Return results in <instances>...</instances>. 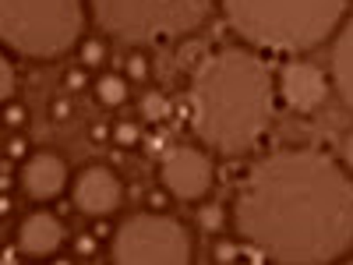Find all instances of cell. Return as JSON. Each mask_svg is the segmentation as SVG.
<instances>
[{
	"mask_svg": "<svg viewBox=\"0 0 353 265\" xmlns=\"http://www.w3.org/2000/svg\"><path fill=\"white\" fill-rule=\"evenodd\" d=\"M68 117H71L68 99H57V103H53V121H68Z\"/></svg>",
	"mask_w": 353,
	"mask_h": 265,
	"instance_id": "obj_28",
	"label": "cell"
},
{
	"mask_svg": "<svg viewBox=\"0 0 353 265\" xmlns=\"http://www.w3.org/2000/svg\"><path fill=\"white\" fill-rule=\"evenodd\" d=\"M194 135L212 153L233 159L261 138L272 110V71L248 50L212 53L191 75Z\"/></svg>",
	"mask_w": 353,
	"mask_h": 265,
	"instance_id": "obj_2",
	"label": "cell"
},
{
	"mask_svg": "<svg viewBox=\"0 0 353 265\" xmlns=\"http://www.w3.org/2000/svg\"><path fill=\"white\" fill-rule=\"evenodd\" d=\"M103 61H106V46L99 39H85L81 43V64L85 68H99Z\"/></svg>",
	"mask_w": 353,
	"mask_h": 265,
	"instance_id": "obj_17",
	"label": "cell"
},
{
	"mask_svg": "<svg viewBox=\"0 0 353 265\" xmlns=\"http://www.w3.org/2000/svg\"><path fill=\"white\" fill-rule=\"evenodd\" d=\"M74 248H78V255H96V241L92 237H78Z\"/></svg>",
	"mask_w": 353,
	"mask_h": 265,
	"instance_id": "obj_29",
	"label": "cell"
},
{
	"mask_svg": "<svg viewBox=\"0 0 353 265\" xmlns=\"http://www.w3.org/2000/svg\"><path fill=\"white\" fill-rule=\"evenodd\" d=\"M159 181L173 198H205L212 188V156L198 145H173L159 163Z\"/></svg>",
	"mask_w": 353,
	"mask_h": 265,
	"instance_id": "obj_7",
	"label": "cell"
},
{
	"mask_svg": "<svg viewBox=\"0 0 353 265\" xmlns=\"http://www.w3.org/2000/svg\"><path fill=\"white\" fill-rule=\"evenodd\" d=\"M81 0H0V39L8 50L53 61L81 36Z\"/></svg>",
	"mask_w": 353,
	"mask_h": 265,
	"instance_id": "obj_4",
	"label": "cell"
},
{
	"mask_svg": "<svg viewBox=\"0 0 353 265\" xmlns=\"http://www.w3.org/2000/svg\"><path fill=\"white\" fill-rule=\"evenodd\" d=\"M64 85L71 88V92H78V88H85V85H88V78H85V71H81V68H74V71H68Z\"/></svg>",
	"mask_w": 353,
	"mask_h": 265,
	"instance_id": "obj_25",
	"label": "cell"
},
{
	"mask_svg": "<svg viewBox=\"0 0 353 265\" xmlns=\"http://www.w3.org/2000/svg\"><path fill=\"white\" fill-rule=\"evenodd\" d=\"M141 141H145V153H149V156H166V153H170V149H166V141H170V138L159 135V131L149 135V138H141Z\"/></svg>",
	"mask_w": 353,
	"mask_h": 265,
	"instance_id": "obj_20",
	"label": "cell"
},
{
	"mask_svg": "<svg viewBox=\"0 0 353 265\" xmlns=\"http://www.w3.org/2000/svg\"><path fill=\"white\" fill-rule=\"evenodd\" d=\"M212 4L216 0H92V14L110 36L141 46L194 32Z\"/></svg>",
	"mask_w": 353,
	"mask_h": 265,
	"instance_id": "obj_5",
	"label": "cell"
},
{
	"mask_svg": "<svg viewBox=\"0 0 353 265\" xmlns=\"http://www.w3.org/2000/svg\"><path fill=\"white\" fill-rule=\"evenodd\" d=\"M170 113H173V103H170L163 92H149V96L141 99V117H145V121L159 124V121H166Z\"/></svg>",
	"mask_w": 353,
	"mask_h": 265,
	"instance_id": "obj_14",
	"label": "cell"
},
{
	"mask_svg": "<svg viewBox=\"0 0 353 265\" xmlns=\"http://www.w3.org/2000/svg\"><path fill=\"white\" fill-rule=\"evenodd\" d=\"M11 96H14V64H11V57H4L0 61V99L11 103Z\"/></svg>",
	"mask_w": 353,
	"mask_h": 265,
	"instance_id": "obj_18",
	"label": "cell"
},
{
	"mask_svg": "<svg viewBox=\"0 0 353 265\" xmlns=\"http://www.w3.org/2000/svg\"><path fill=\"white\" fill-rule=\"evenodd\" d=\"M166 205H170V191H149V209L152 213L166 209Z\"/></svg>",
	"mask_w": 353,
	"mask_h": 265,
	"instance_id": "obj_27",
	"label": "cell"
},
{
	"mask_svg": "<svg viewBox=\"0 0 353 265\" xmlns=\"http://www.w3.org/2000/svg\"><path fill=\"white\" fill-rule=\"evenodd\" d=\"M145 75H149V64H145V57H141V53H134V57H128V78H134V81H141Z\"/></svg>",
	"mask_w": 353,
	"mask_h": 265,
	"instance_id": "obj_22",
	"label": "cell"
},
{
	"mask_svg": "<svg viewBox=\"0 0 353 265\" xmlns=\"http://www.w3.org/2000/svg\"><path fill=\"white\" fill-rule=\"evenodd\" d=\"M21 188L28 198L36 202H50L68 188V163L57 153H36L28 156L21 166Z\"/></svg>",
	"mask_w": 353,
	"mask_h": 265,
	"instance_id": "obj_10",
	"label": "cell"
},
{
	"mask_svg": "<svg viewBox=\"0 0 353 265\" xmlns=\"http://www.w3.org/2000/svg\"><path fill=\"white\" fill-rule=\"evenodd\" d=\"M248 177H251V173H248L244 166H226V170H223V181H226V184H237V181H248Z\"/></svg>",
	"mask_w": 353,
	"mask_h": 265,
	"instance_id": "obj_26",
	"label": "cell"
},
{
	"mask_svg": "<svg viewBox=\"0 0 353 265\" xmlns=\"http://www.w3.org/2000/svg\"><path fill=\"white\" fill-rule=\"evenodd\" d=\"M4 124H8V128H21V124H25V106L8 103V106H4Z\"/></svg>",
	"mask_w": 353,
	"mask_h": 265,
	"instance_id": "obj_23",
	"label": "cell"
},
{
	"mask_svg": "<svg viewBox=\"0 0 353 265\" xmlns=\"http://www.w3.org/2000/svg\"><path fill=\"white\" fill-rule=\"evenodd\" d=\"M141 141V131H138V124H131V121H121L113 128V145H121V149H134V145Z\"/></svg>",
	"mask_w": 353,
	"mask_h": 265,
	"instance_id": "obj_16",
	"label": "cell"
},
{
	"mask_svg": "<svg viewBox=\"0 0 353 265\" xmlns=\"http://www.w3.org/2000/svg\"><path fill=\"white\" fill-rule=\"evenodd\" d=\"M124 198V184H121V177H117L110 166H85L78 177H74V184H71V202H74V209L85 213V216H110L117 205H121Z\"/></svg>",
	"mask_w": 353,
	"mask_h": 265,
	"instance_id": "obj_8",
	"label": "cell"
},
{
	"mask_svg": "<svg viewBox=\"0 0 353 265\" xmlns=\"http://www.w3.org/2000/svg\"><path fill=\"white\" fill-rule=\"evenodd\" d=\"M106 138H113V131H106L103 124H96L92 128V141H106Z\"/></svg>",
	"mask_w": 353,
	"mask_h": 265,
	"instance_id": "obj_31",
	"label": "cell"
},
{
	"mask_svg": "<svg viewBox=\"0 0 353 265\" xmlns=\"http://www.w3.org/2000/svg\"><path fill=\"white\" fill-rule=\"evenodd\" d=\"M343 159H346V166L353 170V131L343 138Z\"/></svg>",
	"mask_w": 353,
	"mask_h": 265,
	"instance_id": "obj_30",
	"label": "cell"
},
{
	"mask_svg": "<svg viewBox=\"0 0 353 265\" xmlns=\"http://www.w3.org/2000/svg\"><path fill=\"white\" fill-rule=\"evenodd\" d=\"M110 255L117 265H188L191 237L170 216L138 213L113 233Z\"/></svg>",
	"mask_w": 353,
	"mask_h": 265,
	"instance_id": "obj_6",
	"label": "cell"
},
{
	"mask_svg": "<svg viewBox=\"0 0 353 265\" xmlns=\"http://www.w3.org/2000/svg\"><path fill=\"white\" fill-rule=\"evenodd\" d=\"M237 230L272 262H336L353 244L350 173L314 149L276 153L237 195Z\"/></svg>",
	"mask_w": 353,
	"mask_h": 265,
	"instance_id": "obj_1",
	"label": "cell"
},
{
	"mask_svg": "<svg viewBox=\"0 0 353 265\" xmlns=\"http://www.w3.org/2000/svg\"><path fill=\"white\" fill-rule=\"evenodd\" d=\"M219 8L244 43L304 53L336 32L350 0H219Z\"/></svg>",
	"mask_w": 353,
	"mask_h": 265,
	"instance_id": "obj_3",
	"label": "cell"
},
{
	"mask_svg": "<svg viewBox=\"0 0 353 265\" xmlns=\"http://www.w3.org/2000/svg\"><path fill=\"white\" fill-rule=\"evenodd\" d=\"M92 237H96V241L106 237V223H96V226H92Z\"/></svg>",
	"mask_w": 353,
	"mask_h": 265,
	"instance_id": "obj_33",
	"label": "cell"
},
{
	"mask_svg": "<svg viewBox=\"0 0 353 265\" xmlns=\"http://www.w3.org/2000/svg\"><path fill=\"white\" fill-rule=\"evenodd\" d=\"M212 262H216V265H233V262H241V248L230 244V241H223V244L212 248Z\"/></svg>",
	"mask_w": 353,
	"mask_h": 265,
	"instance_id": "obj_19",
	"label": "cell"
},
{
	"mask_svg": "<svg viewBox=\"0 0 353 265\" xmlns=\"http://www.w3.org/2000/svg\"><path fill=\"white\" fill-rule=\"evenodd\" d=\"M170 117H176L181 124H191V121H194V103H191V96L181 99V103H173V113H170Z\"/></svg>",
	"mask_w": 353,
	"mask_h": 265,
	"instance_id": "obj_21",
	"label": "cell"
},
{
	"mask_svg": "<svg viewBox=\"0 0 353 265\" xmlns=\"http://www.w3.org/2000/svg\"><path fill=\"white\" fill-rule=\"evenodd\" d=\"M61 244H64V223L57 219V216H50V213L25 216V223H21V230H18V248H21V255L50 258Z\"/></svg>",
	"mask_w": 353,
	"mask_h": 265,
	"instance_id": "obj_11",
	"label": "cell"
},
{
	"mask_svg": "<svg viewBox=\"0 0 353 265\" xmlns=\"http://www.w3.org/2000/svg\"><path fill=\"white\" fill-rule=\"evenodd\" d=\"M25 149H28V145H25V138H8V145H4V153H8V159H21L25 156Z\"/></svg>",
	"mask_w": 353,
	"mask_h": 265,
	"instance_id": "obj_24",
	"label": "cell"
},
{
	"mask_svg": "<svg viewBox=\"0 0 353 265\" xmlns=\"http://www.w3.org/2000/svg\"><path fill=\"white\" fill-rule=\"evenodd\" d=\"M223 219H226V213H223L219 202H209V205H201V209H198V226H201L205 233L223 230Z\"/></svg>",
	"mask_w": 353,
	"mask_h": 265,
	"instance_id": "obj_15",
	"label": "cell"
},
{
	"mask_svg": "<svg viewBox=\"0 0 353 265\" xmlns=\"http://www.w3.org/2000/svg\"><path fill=\"white\" fill-rule=\"evenodd\" d=\"M279 92L286 99L290 110L297 113H311L325 103L329 96V81H325V71L307 64V61H290L283 71H279Z\"/></svg>",
	"mask_w": 353,
	"mask_h": 265,
	"instance_id": "obj_9",
	"label": "cell"
},
{
	"mask_svg": "<svg viewBox=\"0 0 353 265\" xmlns=\"http://www.w3.org/2000/svg\"><path fill=\"white\" fill-rule=\"evenodd\" d=\"M96 99H99L103 106H121V103L128 99V81H124L121 75H103V78L96 81Z\"/></svg>",
	"mask_w": 353,
	"mask_h": 265,
	"instance_id": "obj_13",
	"label": "cell"
},
{
	"mask_svg": "<svg viewBox=\"0 0 353 265\" xmlns=\"http://www.w3.org/2000/svg\"><path fill=\"white\" fill-rule=\"evenodd\" d=\"M18 251H21V248H18ZM18 251H14V248H4V255H0V262H4V265H11V262L18 258Z\"/></svg>",
	"mask_w": 353,
	"mask_h": 265,
	"instance_id": "obj_32",
	"label": "cell"
},
{
	"mask_svg": "<svg viewBox=\"0 0 353 265\" xmlns=\"http://www.w3.org/2000/svg\"><path fill=\"white\" fill-rule=\"evenodd\" d=\"M332 81L339 88L343 103L353 110V18L343 25V36L332 50Z\"/></svg>",
	"mask_w": 353,
	"mask_h": 265,
	"instance_id": "obj_12",
	"label": "cell"
}]
</instances>
